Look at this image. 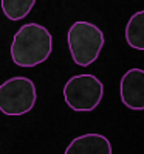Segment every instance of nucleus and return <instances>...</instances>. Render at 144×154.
<instances>
[{
	"label": "nucleus",
	"mask_w": 144,
	"mask_h": 154,
	"mask_svg": "<svg viewBox=\"0 0 144 154\" xmlns=\"http://www.w3.org/2000/svg\"><path fill=\"white\" fill-rule=\"evenodd\" d=\"M53 50L51 33L39 23L22 25L14 34L11 44V58L19 67H36L45 62Z\"/></svg>",
	"instance_id": "f257e3e1"
},
{
	"label": "nucleus",
	"mask_w": 144,
	"mask_h": 154,
	"mask_svg": "<svg viewBox=\"0 0 144 154\" xmlns=\"http://www.w3.org/2000/svg\"><path fill=\"white\" fill-rule=\"evenodd\" d=\"M68 48L71 58L81 67H87L99 58V53L104 47V33L98 25L87 20H76L70 26Z\"/></svg>",
	"instance_id": "f03ea898"
},
{
	"label": "nucleus",
	"mask_w": 144,
	"mask_h": 154,
	"mask_svg": "<svg viewBox=\"0 0 144 154\" xmlns=\"http://www.w3.org/2000/svg\"><path fill=\"white\" fill-rule=\"evenodd\" d=\"M104 97V84L95 75H76L64 86V98L70 109L88 112L99 106Z\"/></svg>",
	"instance_id": "7ed1b4c3"
},
{
	"label": "nucleus",
	"mask_w": 144,
	"mask_h": 154,
	"mask_svg": "<svg viewBox=\"0 0 144 154\" xmlns=\"http://www.w3.org/2000/svg\"><path fill=\"white\" fill-rule=\"evenodd\" d=\"M36 100V86L30 78L16 76L0 84V111L5 115L19 117L30 112Z\"/></svg>",
	"instance_id": "20e7f679"
},
{
	"label": "nucleus",
	"mask_w": 144,
	"mask_h": 154,
	"mask_svg": "<svg viewBox=\"0 0 144 154\" xmlns=\"http://www.w3.org/2000/svg\"><path fill=\"white\" fill-rule=\"evenodd\" d=\"M121 101L132 111H144V70L130 69L119 83Z\"/></svg>",
	"instance_id": "39448f33"
},
{
	"label": "nucleus",
	"mask_w": 144,
	"mask_h": 154,
	"mask_svg": "<svg viewBox=\"0 0 144 154\" xmlns=\"http://www.w3.org/2000/svg\"><path fill=\"white\" fill-rule=\"evenodd\" d=\"M64 154H112V145L105 135L88 132L71 140Z\"/></svg>",
	"instance_id": "423d86ee"
},
{
	"label": "nucleus",
	"mask_w": 144,
	"mask_h": 154,
	"mask_svg": "<svg viewBox=\"0 0 144 154\" xmlns=\"http://www.w3.org/2000/svg\"><path fill=\"white\" fill-rule=\"evenodd\" d=\"M125 41L135 50H144V10L135 13L125 25Z\"/></svg>",
	"instance_id": "0eeeda50"
},
{
	"label": "nucleus",
	"mask_w": 144,
	"mask_h": 154,
	"mask_svg": "<svg viewBox=\"0 0 144 154\" xmlns=\"http://www.w3.org/2000/svg\"><path fill=\"white\" fill-rule=\"evenodd\" d=\"M34 5L36 0H2V11L10 20H22Z\"/></svg>",
	"instance_id": "6e6552de"
}]
</instances>
